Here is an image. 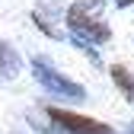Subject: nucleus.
I'll return each mask as SVG.
<instances>
[{
  "label": "nucleus",
  "mask_w": 134,
  "mask_h": 134,
  "mask_svg": "<svg viewBox=\"0 0 134 134\" xmlns=\"http://www.w3.org/2000/svg\"><path fill=\"white\" fill-rule=\"evenodd\" d=\"M109 74H112V83L121 90V96L128 99V102H134V74L128 70V67H121V64H115Z\"/></svg>",
  "instance_id": "obj_5"
},
{
  "label": "nucleus",
  "mask_w": 134,
  "mask_h": 134,
  "mask_svg": "<svg viewBox=\"0 0 134 134\" xmlns=\"http://www.w3.org/2000/svg\"><path fill=\"white\" fill-rule=\"evenodd\" d=\"M83 3H86V7H93V10H96V7H102V3H105V0H83Z\"/></svg>",
  "instance_id": "obj_7"
},
{
  "label": "nucleus",
  "mask_w": 134,
  "mask_h": 134,
  "mask_svg": "<svg viewBox=\"0 0 134 134\" xmlns=\"http://www.w3.org/2000/svg\"><path fill=\"white\" fill-rule=\"evenodd\" d=\"M128 134H134V121H131V128H128Z\"/></svg>",
  "instance_id": "obj_8"
},
{
  "label": "nucleus",
  "mask_w": 134,
  "mask_h": 134,
  "mask_svg": "<svg viewBox=\"0 0 134 134\" xmlns=\"http://www.w3.org/2000/svg\"><path fill=\"white\" fill-rule=\"evenodd\" d=\"M115 7H118V10H128V7H134V0H115Z\"/></svg>",
  "instance_id": "obj_6"
},
{
  "label": "nucleus",
  "mask_w": 134,
  "mask_h": 134,
  "mask_svg": "<svg viewBox=\"0 0 134 134\" xmlns=\"http://www.w3.org/2000/svg\"><path fill=\"white\" fill-rule=\"evenodd\" d=\"M64 23H67V29H70V38H80V42H86V45H105L112 38V29L99 19L83 0L74 3V7H67Z\"/></svg>",
  "instance_id": "obj_1"
},
{
  "label": "nucleus",
  "mask_w": 134,
  "mask_h": 134,
  "mask_svg": "<svg viewBox=\"0 0 134 134\" xmlns=\"http://www.w3.org/2000/svg\"><path fill=\"white\" fill-rule=\"evenodd\" d=\"M32 77H35V83H38L42 90H48L58 99H70V102H83V99H86V90H83L77 80L58 74L54 67L48 64L45 58H38V54L32 58Z\"/></svg>",
  "instance_id": "obj_2"
},
{
  "label": "nucleus",
  "mask_w": 134,
  "mask_h": 134,
  "mask_svg": "<svg viewBox=\"0 0 134 134\" xmlns=\"http://www.w3.org/2000/svg\"><path fill=\"white\" fill-rule=\"evenodd\" d=\"M19 74H23V58H19V51H16L10 42H0V80H3V83H13Z\"/></svg>",
  "instance_id": "obj_4"
},
{
  "label": "nucleus",
  "mask_w": 134,
  "mask_h": 134,
  "mask_svg": "<svg viewBox=\"0 0 134 134\" xmlns=\"http://www.w3.org/2000/svg\"><path fill=\"white\" fill-rule=\"evenodd\" d=\"M45 115H48L51 125H58L64 134H118L112 125L99 121V118H90V115H77V112H70V109L51 105V109H45Z\"/></svg>",
  "instance_id": "obj_3"
}]
</instances>
